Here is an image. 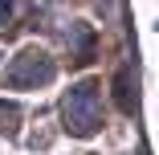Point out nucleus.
<instances>
[{
    "instance_id": "f257e3e1",
    "label": "nucleus",
    "mask_w": 159,
    "mask_h": 155,
    "mask_svg": "<svg viewBox=\"0 0 159 155\" xmlns=\"http://www.w3.org/2000/svg\"><path fill=\"white\" fill-rule=\"evenodd\" d=\"M61 114H66V131L70 135H94L102 122V98H98V86L94 82H82L74 86L66 102H61Z\"/></svg>"
},
{
    "instance_id": "f03ea898",
    "label": "nucleus",
    "mask_w": 159,
    "mask_h": 155,
    "mask_svg": "<svg viewBox=\"0 0 159 155\" xmlns=\"http://www.w3.org/2000/svg\"><path fill=\"white\" fill-rule=\"evenodd\" d=\"M53 61L41 53V49H29V53H20L12 66H8V74H4V82L12 86V90H29V86H45V82H53Z\"/></svg>"
},
{
    "instance_id": "7ed1b4c3",
    "label": "nucleus",
    "mask_w": 159,
    "mask_h": 155,
    "mask_svg": "<svg viewBox=\"0 0 159 155\" xmlns=\"http://www.w3.org/2000/svg\"><path fill=\"white\" fill-rule=\"evenodd\" d=\"M118 106L122 110H135V102H131V70L118 74Z\"/></svg>"
},
{
    "instance_id": "20e7f679",
    "label": "nucleus",
    "mask_w": 159,
    "mask_h": 155,
    "mask_svg": "<svg viewBox=\"0 0 159 155\" xmlns=\"http://www.w3.org/2000/svg\"><path fill=\"white\" fill-rule=\"evenodd\" d=\"M8 8H12V0H0V16H8Z\"/></svg>"
}]
</instances>
